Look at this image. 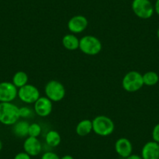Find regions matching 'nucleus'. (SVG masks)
Here are the masks:
<instances>
[{
	"label": "nucleus",
	"mask_w": 159,
	"mask_h": 159,
	"mask_svg": "<svg viewBox=\"0 0 159 159\" xmlns=\"http://www.w3.org/2000/svg\"><path fill=\"white\" fill-rule=\"evenodd\" d=\"M19 108L12 102H0V123L6 126H13L20 118Z\"/></svg>",
	"instance_id": "nucleus-1"
},
{
	"label": "nucleus",
	"mask_w": 159,
	"mask_h": 159,
	"mask_svg": "<svg viewBox=\"0 0 159 159\" xmlns=\"http://www.w3.org/2000/svg\"><path fill=\"white\" fill-rule=\"evenodd\" d=\"M93 131L100 137H108L115 129L114 122L106 116H98L92 120Z\"/></svg>",
	"instance_id": "nucleus-2"
},
{
	"label": "nucleus",
	"mask_w": 159,
	"mask_h": 159,
	"mask_svg": "<svg viewBox=\"0 0 159 159\" xmlns=\"http://www.w3.org/2000/svg\"><path fill=\"white\" fill-rule=\"evenodd\" d=\"M79 49L88 56H96L102 49L100 40L93 35H86L80 39Z\"/></svg>",
	"instance_id": "nucleus-3"
},
{
	"label": "nucleus",
	"mask_w": 159,
	"mask_h": 159,
	"mask_svg": "<svg viewBox=\"0 0 159 159\" xmlns=\"http://www.w3.org/2000/svg\"><path fill=\"white\" fill-rule=\"evenodd\" d=\"M143 76L136 70L128 72L122 80L123 88L127 92H137L143 88Z\"/></svg>",
	"instance_id": "nucleus-4"
},
{
	"label": "nucleus",
	"mask_w": 159,
	"mask_h": 159,
	"mask_svg": "<svg viewBox=\"0 0 159 159\" xmlns=\"http://www.w3.org/2000/svg\"><path fill=\"white\" fill-rule=\"evenodd\" d=\"M132 10L134 14L142 20L150 19L154 13V5L150 0H134Z\"/></svg>",
	"instance_id": "nucleus-5"
},
{
	"label": "nucleus",
	"mask_w": 159,
	"mask_h": 159,
	"mask_svg": "<svg viewBox=\"0 0 159 159\" xmlns=\"http://www.w3.org/2000/svg\"><path fill=\"white\" fill-rule=\"evenodd\" d=\"M45 93L46 97L52 102H59L65 97L66 89L61 82L56 80H52L45 85Z\"/></svg>",
	"instance_id": "nucleus-6"
},
{
	"label": "nucleus",
	"mask_w": 159,
	"mask_h": 159,
	"mask_svg": "<svg viewBox=\"0 0 159 159\" xmlns=\"http://www.w3.org/2000/svg\"><path fill=\"white\" fill-rule=\"evenodd\" d=\"M17 97L20 100L26 104H34V102L39 98L40 91L33 84H26L25 86L18 89Z\"/></svg>",
	"instance_id": "nucleus-7"
},
{
	"label": "nucleus",
	"mask_w": 159,
	"mask_h": 159,
	"mask_svg": "<svg viewBox=\"0 0 159 159\" xmlns=\"http://www.w3.org/2000/svg\"><path fill=\"white\" fill-rule=\"evenodd\" d=\"M18 89L12 82L0 83V102H12L17 97Z\"/></svg>",
	"instance_id": "nucleus-8"
},
{
	"label": "nucleus",
	"mask_w": 159,
	"mask_h": 159,
	"mask_svg": "<svg viewBox=\"0 0 159 159\" xmlns=\"http://www.w3.org/2000/svg\"><path fill=\"white\" fill-rule=\"evenodd\" d=\"M52 102L45 97H40L34 104V110L40 117H47L52 111Z\"/></svg>",
	"instance_id": "nucleus-9"
},
{
	"label": "nucleus",
	"mask_w": 159,
	"mask_h": 159,
	"mask_svg": "<svg viewBox=\"0 0 159 159\" xmlns=\"http://www.w3.org/2000/svg\"><path fill=\"white\" fill-rule=\"evenodd\" d=\"M88 26V20L84 16L76 15L70 19L67 24L69 30L73 34L84 31Z\"/></svg>",
	"instance_id": "nucleus-10"
},
{
	"label": "nucleus",
	"mask_w": 159,
	"mask_h": 159,
	"mask_svg": "<svg viewBox=\"0 0 159 159\" xmlns=\"http://www.w3.org/2000/svg\"><path fill=\"white\" fill-rule=\"evenodd\" d=\"M115 151L119 157L125 159L132 154L133 144L129 139L121 137L115 143Z\"/></svg>",
	"instance_id": "nucleus-11"
},
{
	"label": "nucleus",
	"mask_w": 159,
	"mask_h": 159,
	"mask_svg": "<svg viewBox=\"0 0 159 159\" xmlns=\"http://www.w3.org/2000/svg\"><path fill=\"white\" fill-rule=\"evenodd\" d=\"M24 150L30 157H34L41 154L42 144L38 137H27L24 142Z\"/></svg>",
	"instance_id": "nucleus-12"
},
{
	"label": "nucleus",
	"mask_w": 159,
	"mask_h": 159,
	"mask_svg": "<svg viewBox=\"0 0 159 159\" xmlns=\"http://www.w3.org/2000/svg\"><path fill=\"white\" fill-rule=\"evenodd\" d=\"M140 156L143 159H159L158 143L154 140L147 142L142 148Z\"/></svg>",
	"instance_id": "nucleus-13"
},
{
	"label": "nucleus",
	"mask_w": 159,
	"mask_h": 159,
	"mask_svg": "<svg viewBox=\"0 0 159 159\" xmlns=\"http://www.w3.org/2000/svg\"><path fill=\"white\" fill-rule=\"evenodd\" d=\"M62 43L64 48L69 51H75L79 49L80 39L73 34L64 35L62 39Z\"/></svg>",
	"instance_id": "nucleus-14"
},
{
	"label": "nucleus",
	"mask_w": 159,
	"mask_h": 159,
	"mask_svg": "<svg viewBox=\"0 0 159 159\" xmlns=\"http://www.w3.org/2000/svg\"><path fill=\"white\" fill-rule=\"evenodd\" d=\"M93 131L92 121L90 119H83L76 126V133L80 137H86Z\"/></svg>",
	"instance_id": "nucleus-15"
},
{
	"label": "nucleus",
	"mask_w": 159,
	"mask_h": 159,
	"mask_svg": "<svg viewBox=\"0 0 159 159\" xmlns=\"http://www.w3.org/2000/svg\"><path fill=\"white\" fill-rule=\"evenodd\" d=\"M30 123L25 120H20L17 121L13 127V132L16 137L20 138L28 137V130Z\"/></svg>",
	"instance_id": "nucleus-16"
},
{
	"label": "nucleus",
	"mask_w": 159,
	"mask_h": 159,
	"mask_svg": "<svg viewBox=\"0 0 159 159\" xmlns=\"http://www.w3.org/2000/svg\"><path fill=\"white\" fill-rule=\"evenodd\" d=\"M61 136L57 131L49 130L45 136V142L51 148H56L61 143Z\"/></svg>",
	"instance_id": "nucleus-17"
},
{
	"label": "nucleus",
	"mask_w": 159,
	"mask_h": 159,
	"mask_svg": "<svg viewBox=\"0 0 159 159\" xmlns=\"http://www.w3.org/2000/svg\"><path fill=\"white\" fill-rule=\"evenodd\" d=\"M27 82H28V76L25 72L18 71L13 75L12 83L17 89L27 84Z\"/></svg>",
	"instance_id": "nucleus-18"
},
{
	"label": "nucleus",
	"mask_w": 159,
	"mask_h": 159,
	"mask_svg": "<svg viewBox=\"0 0 159 159\" xmlns=\"http://www.w3.org/2000/svg\"><path fill=\"white\" fill-rule=\"evenodd\" d=\"M143 84L148 87H152L157 84L159 81V76L156 72L148 71L142 74Z\"/></svg>",
	"instance_id": "nucleus-19"
},
{
	"label": "nucleus",
	"mask_w": 159,
	"mask_h": 159,
	"mask_svg": "<svg viewBox=\"0 0 159 159\" xmlns=\"http://www.w3.org/2000/svg\"><path fill=\"white\" fill-rule=\"evenodd\" d=\"M42 134V126L38 123H31L29 126L28 137H38Z\"/></svg>",
	"instance_id": "nucleus-20"
},
{
	"label": "nucleus",
	"mask_w": 159,
	"mask_h": 159,
	"mask_svg": "<svg viewBox=\"0 0 159 159\" xmlns=\"http://www.w3.org/2000/svg\"><path fill=\"white\" fill-rule=\"evenodd\" d=\"M19 113L20 117H22L24 119H27V118H30L33 116V111L31 108H28V107H21L19 108Z\"/></svg>",
	"instance_id": "nucleus-21"
},
{
	"label": "nucleus",
	"mask_w": 159,
	"mask_h": 159,
	"mask_svg": "<svg viewBox=\"0 0 159 159\" xmlns=\"http://www.w3.org/2000/svg\"><path fill=\"white\" fill-rule=\"evenodd\" d=\"M152 139L156 143H159V123L154 126L151 133Z\"/></svg>",
	"instance_id": "nucleus-22"
},
{
	"label": "nucleus",
	"mask_w": 159,
	"mask_h": 159,
	"mask_svg": "<svg viewBox=\"0 0 159 159\" xmlns=\"http://www.w3.org/2000/svg\"><path fill=\"white\" fill-rule=\"evenodd\" d=\"M41 159H60V157L53 151H46L42 154Z\"/></svg>",
	"instance_id": "nucleus-23"
},
{
	"label": "nucleus",
	"mask_w": 159,
	"mask_h": 159,
	"mask_svg": "<svg viewBox=\"0 0 159 159\" xmlns=\"http://www.w3.org/2000/svg\"><path fill=\"white\" fill-rule=\"evenodd\" d=\"M13 159H31V157L27 153H26L25 151H23V152H20L16 154L15 157H13Z\"/></svg>",
	"instance_id": "nucleus-24"
},
{
	"label": "nucleus",
	"mask_w": 159,
	"mask_h": 159,
	"mask_svg": "<svg viewBox=\"0 0 159 159\" xmlns=\"http://www.w3.org/2000/svg\"><path fill=\"white\" fill-rule=\"evenodd\" d=\"M154 13H156L159 16V0H156L155 1V3H154Z\"/></svg>",
	"instance_id": "nucleus-25"
},
{
	"label": "nucleus",
	"mask_w": 159,
	"mask_h": 159,
	"mask_svg": "<svg viewBox=\"0 0 159 159\" xmlns=\"http://www.w3.org/2000/svg\"><path fill=\"white\" fill-rule=\"evenodd\" d=\"M125 159H143L141 157V156L140 155H138V154H131L130 156H129L128 157H126V158Z\"/></svg>",
	"instance_id": "nucleus-26"
},
{
	"label": "nucleus",
	"mask_w": 159,
	"mask_h": 159,
	"mask_svg": "<svg viewBox=\"0 0 159 159\" xmlns=\"http://www.w3.org/2000/svg\"><path fill=\"white\" fill-rule=\"evenodd\" d=\"M60 159H74V157L72 155H70V154H66V155L61 157Z\"/></svg>",
	"instance_id": "nucleus-27"
},
{
	"label": "nucleus",
	"mask_w": 159,
	"mask_h": 159,
	"mask_svg": "<svg viewBox=\"0 0 159 159\" xmlns=\"http://www.w3.org/2000/svg\"><path fill=\"white\" fill-rule=\"evenodd\" d=\"M2 149V141H1V140H0V151H1V150Z\"/></svg>",
	"instance_id": "nucleus-28"
},
{
	"label": "nucleus",
	"mask_w": 159,
	"mask_h": 159,
	"mask_svg": "<svg viewBox=\"0 0 159 159\" xmlns=\"http://www.w3.org/2000/svg\"><path fill=\"white\" fill-rule=\"evenodd\" d=\"M157 38H158V40H159V28L157 29Z\"/></svg>",
	"instance_id": "nucleus-29"
},
{
	"label": "nucleus",
	"mask_w": 159,
	"mask_h": 159,
	"mask_svg": "<svg viewBox=\"0 0 159 159\" xmlns=\"http://www.w3.org/2000/svg\"><path fill=\"white\" fill-rule=\"evenodd\" d=\"M158 143V147H159V143Z\"/></svg>",
	"instance_id": "nucleus-30"
}]
</instances>
